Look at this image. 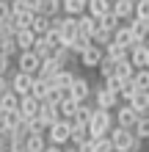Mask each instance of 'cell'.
I'll list each match as a JSON object with an SVG mask.
<instances>
[{
	"instance_id": "4316f807",
	"label": "cell",
	"mask_w": 149,
	"mask_h": 152,
	"mask_svg": "<svg viewBox=\"0 0 149 152\" xmlns=\"http://www.w3.org/2000/svg\"><path fill=\"white\" fill-rule=\"evenodd\" d=\"M50 88H52V80H44V77H36V83H33V97H36V100H41L44 102L47 100V94H50Z\"/></svg>"
},
{
	"instance_id": "7dc6e473",
	"label": "cell",
	"mask_w": 149,
	"mask_h": 152,
	"mask_svg": "<svg viewBox=\"0 0 149 152\" xmlns=\"http://www.w3.org/2000/svg\"><path fill=\"white\" fill-rule=\"evenodd\" d=\"M8 88H11V77H8V75H0V94H6Z\"/></svg>"
},
{
	"instance_id": "816d5d0a",
	"label": "cell",
	"mask_w": 149,
	"mask_h": 152,
	"mask_svg": "<svg viewBox=\"0 0 149 152\" xmlns=\"http://www.w3.org/2000/svg\"><path fill=\"white\" fill-rule=\"evenodd\" d=\"M64 152H80V149H77V147L72 144V147H69V149H64Z\"/></svg>"
},
{
	"instance_id": "30bf717a",
	"label": "cell",
	"mask_w": 149,
	"mask_h": 152,
	"mask_svg": "<svg viewBox=\"0 0 149 152\" xmlns=\"http://www.w3.org/2000/svg\"><path fill=\"white\" fill-rule=\"evenodd\" d=\"M39 111H41V100H36L33 94L20 97V113H22V119H36Z\"/></svg>"
},
{
	"instance_id": "4dcf8cb0",
	"label": "cell",
	"mask_w": 149,
	"mask_h": 152,
	"mask_svg": "<svg viewBox=\"0 0 149 152\" xmlns=\"http://www.w3.org/2000/svg\"><path fill=\"white\" fill-rule=\"evenodd\" d=\"M91 42L100 44V47H108V44L113 42V31H108V28H102V25H97V31L91 33Z\"/></svg>"
},
{
	"instance_id": "f907efd6",
	"label": "cell",
	"mask_w": 149,
	"mask_h": 152,
	"mask_svg": "<svg viewBox=\"0 0 149 152\" xmlns=\"http://www.w3.org/2000/svg\"><path fill=\"white\" fill-rule=\"evenodd\" d=\"M44 152H64V147H61V144H47Z\"/></svg>"
},
{
	"instance_id": "e0dca14e",
	"label": "cell",
	"mask_w": 149,
	"mask_h": 152,
	"mask_svg": "<svg viewBox=\"0 0 149 152\" xmlns=\"http://www.w3.org/2000/svg\"><path fill=\"white\" fill-rule=\"evenodd\" d=\"M33 53H36V56L44 61V58H52V56H55V47L50 44V39H47V36H39V39H36V44H33Z\"/></svg>"
},
{
	"instance_id": "cb8c5ba5",
	"label": "cell",
	"mask_w": 149,
	"mask_h": 152,
	"mask_svg": "<svg viewBox=\"0 0 149 152\" xmlns=\"http://www.w3.org/2000/svg\"><path fill=\"white\" fill-rule=\"evenodd\" d=\"M110 8H113V0H89V14L97 17V20L102 14H108Z\"/></svg>"
},
{
	"instance_id": "d590c367",
	"label": "cell",
	"mask_w": 149,
	"mask_h": 152,
	"mask_svg": "<svg viewBox=\"0 0 149 152\" xmlns=\"http://www.w3.org/2000/svg\"><path fill=\"white\" fill-rule=\"evenodd\" d=\"M55 58H58V61H61L64 66H72L75 61H80V58H77L75 53H72V50L66 47V44H64V47H58V50H55Z\"/></svg>"
},
{
	"instance_id": "ffe728a7",
	"label": "cell",
	"mask_w": 149,
	"mask_h": 152,
	"mask_svg": "<svg viewBox=\"0 0 149 152\" xmlns=\"http://www.w3.org/2000/svg\"><path fill=\"white\" fill-rule=\"evenodd\" d=\"M130 61H133L138 69L146 66V44H144V42H138V44H133V47H130Z\"/></svg>"
},
{
	"instance_id": "5bb4252c",
	"label": "cell",
	"mask_w": 149,
	"mask_h": 152,
	"mask_svg": "<svg viewBox=\"0 0 149 152\" xmlns=\"http://www.w3.org/2000/svg\"><path fill=\"white\" fill-rule=\"evenodd\" d=\"M91 130H89V124H75L72 122V138H69V144H75V147H80L86 144V141H91Z\"/></svg>"
},
{
	"instance_id": "d6986e66",
	"label": "cell",
	"mask_w": 149,
	"mask_h": 152,
	"mask_svg": "<svg viewBox=\"0 0 149 152\" xmlns=\"http://www.w3.org/2000/svg\"><path fill=\"white\" fill-rule=\"evenodd\" d=\"M97 25H100V20H97V17H91L89 11L77 17V28H80V33H86V36H91V33L97 31Z\"/></svg>"
},
{
	"instance_id": "f35d334b",
	"label": "cell",
	"mask_w": 149,
	"mask_h": 152,
	"mask_svg": "<svg viewBox=\"0 0 149 152\" xmlns=\"http://www.w3.org/2000/svg\"><path fill=\"white\" fill-rule=\"evenodd\" d=\"M135 91H138V83H135L133 77H130V80H124V86H121L119 97H121V100H124V102H130V100H133V97H135Z\"/></svg>"
},
{
	"instance_id": "ac0fdd59",
	"label": "cell",
	"mask_w": 149,
	"mask_h": 152,
	"mask_svg": "<svg viewBox=\"0 0 149 152\" xmlns=\"http://www.w3.org/2000/svg\"><path fill=\"white\" fill-rule=\"evenodd\" d=\"M130 31H133L135 42H146V39H149V28H146V20H141V17H133V20H130Z\"/></svg>"
},
{
	"instance_id": "52a82bcc",
	"label": "cell",
	"mask_w": 149,
	"mask_h": 152,
	"mask_svg": "<svg viewBox=\"0 0 149 152\" xmlns=\"http://www.w3.org/2000/svg\"><path fill=\"white\" fill-rule=\"evenodd\" d=\"M77 33H80V28H77V17H72V14H61V39H64L66 47L75 42Z\"/></svg>"
},
{
	"instance_id": "836d02e7",
	"label": "cell",
	"mask_w": 149,
	"mask_h": 152,
	"mask_svg": "<svg viewBox=\"0 0 149 152\" xmlns=\"http://www.w3.org/2000/svg\"><path fill=\"white\" fill-rule=\"evenodd\" d=\"M116 64H119V61H116V58H110V56H105V58L100 61V66H97V69H100L102 80H105V77H113V75H116Z\"/></svg>"
},
{
	"instance_id": "f546056e",
	"label": "cell",
	"mask_w": 149,
	"mask_h": 152,
	"mask_svg": "<svg viewBox=\"0 0 149 152\" xmlns=\"http://www.w3.org/2000/svg\"><path fill=\"white\" fill-rule=\"evenodd\" d=\"M135 72H138V66H135L130 58H121L119 64H116V75H119V77H124V80L135 77Z\"/></svg>"
},
{
	"instance_id": "7bdbcfd3",
	"label": "cell",
	"mask_w": 149,
	"mask_h": 152,
	"mask_svg": "<svg viewBox=\"0 0 149 152\" xmlns=\"http://www.w3.org/2000/svg\"><path fill=\"white\" fill-rule=\"evenodd\" d=\"M135 17L149 20V0H138V3H135Z\"/></svg>"
},
{
	"instance_id": "4fadbf2b",
	"label": "cell",
	"mask_w": 149,
	"mask_h": 152,
	"mask_svg": "<svg viewBox=\"0 0 149 152\" xmlns=\"http://www.w3.org/2000/svg\"><path fill=\"white\" fill-rule=\"evenodd\" d=\"M110 11L116 14L121 22H124V20H133V17H135V3H133V0H113V8H110Z\"/></svg>"
},
{
	"instance_id": "b9f144b4",
	"label": "cell",
	"mask_w": 149,
	"mask_h": 152,
	"mask_svg": "<svg viewBox=\"0 0 149 152\" xmlns=\"http://www.w3.org/2000/svg\"><path fill=\"white\" fill-rule=\"evenodd\" d=\"M133 80L138 83V88H149V66H144V69H138Z\"/></svg>"
},
{
	"instance_id": "603a6c76",
	"label": "cell",
	"mask_w": 149,
	"mask_h": 152,
	"mask_svg": "<svg viewBox=\"0 0 149 152\" xmlns=\"http://www.w3.org/2000/svg\"><path fill=\"white\" fill-rule=\"evenodd\" d=\"M105 56H110V58H116V61L130 58V47H127V44H121V42H110L108 47H105Z\"/></svg>"
},
{
	"instance_id": "74e56055",
	"label": "cell",
	"mask_w": 149,
	"mask_h": 152,
	"mask_svg": "<svg viewBox=\"0 0 149 152\" xmlns=\"http://www.w3.org/2000/svg\"><path fill=\"white\" fill-rule=\"evenodd\" d=\"M133 133L141 141H149V116H141V119L135 122V127H133Z\"/></svg>"
},
{
	"instance_id": "5b68a950",
	"label": "cell",
	"mask_w": 149,
	"mask_h": 152,
	"mask_svg": "<svg viewBox=\"0 0 149 152\" xmlns=\"http://www.w3.org/2000/svg\"><path fill=\"white\" fill-rule=\"evenodd\" d=\"M119 100H121V97H119L116 91H110V88H105L102 83H100V88H94V102H97V108L113 111V108L119 105Z\"/></svg>"
},
{
	"instance_id": "9f6ffc18",
	"label": "cell",
	"mask_w": 149,
	"mask_h": 152,
	"mask_svg": "<svg viewBox=\"0 0 149 152\" xmlns=\"http://www.w3.org/2000/svg\"><path fill=\"white\" fill-rule=\"evenodd\" d=\"M0 113H3V105H0Z\"/></svg>"
},
{
	"instance_id": "484cf974",
	"label": "cell",
	"mask_w": 149,
	"mask_h": 152,
	"mask_svg": "<svg viewBox=\"0 0 149 152\" xmlns=\"http://www.w3.org/2000/svg\"><path fill=\"white\" fill-rule=\"evenodd\" d=\"M31 28H33L36 36H44V33L50 31V17L41 14V11H36V14H33V25H31Z\"/></svg>"
},
{
	"instance_id": "6f0895ef",
	"label": "cell",
	"mask_w": 149,
	"mask_h": 152,
	"mask_svg": "<svg viewBox=\"0 0 149 152\" xmlns=\"http://www.w3.org/2000/svg\"><path fill=\"white\" fill-rule=\"evenodd\" d=\"M146 28H149V20H146Z\"/></svg>"
},
{
	"instance_id": "8992f818",
	"label": "cell",
	"mask_w": 149,
	"mask_h": 152,
	"mask_svg": "<svg viewBox=\"0 0 149 152\" xmlns=\"http://www.w3.org/2000/svg\"><path fill=\"white\" fill-rule=\"evenodd\" d=\"M33 83H36V75H28V72H20V69H17V72L11 75V88L20 97H25V94H31L33 91Z\"/></svg>"
},
{
	"instance_id": "e575fe53",
	"label": "cell",
	"mask_w": 149,
	"mask_h": 152,
	"mask_svg": "<svg viewBox=\"0 0 149 152\" xmlns=\"http://www.w3.org/2000/svg\"><path fill=\"white\" fill-rule=\"evenodd\" d=\"M91 44H94V42H91V36H86V33H77V36H75V42L69 44V50H72L75 56H80V53H83L86 47H91Z\"/></svg>"
},
{
	"instance_id": "d4e9b609",
	"label": "cell",
	"mask_w": 149,
	"mask_h": 152,
	"mask_svg": "<svg viewBox=\"0 0 149 152\" xmlns=\"http://www.w3.org/2000/svg\"><path fill=\"white\" fill-rule=\"evenodd\" d=\"M58 108H61V116H64V119H72V116L77 113V108H80V102H77L75 97L69 94V97H64V100H61Z\"/></svg>"
},
{
	"instance_id": "ee69618b",
	"label": "cell",
	"mask_w": 149,
	"mask_h": 152,
	"mask_svg": "<svg viewBox=\"0 0 149 152\" xmlns=\"http://www.w3.org/2000/svg\"><path fill=\"white\" fill-rule=\"evenodd\" d=\"M11 14H14V8H11V0H0V22H6Z\"/></svg>"
},
{
	"instance_id": "ab89813d",
	"label": "cell",
	"mask_w": 149,
	"mask_h": 152,
	"mask_svg": "<svg viewBox=\"0 0 149 152\" xmlns=\"http://www.w3.org/2000/svg\"><path fill=\"white\" fill-rule=\"evenodd\" d=\"M100 25H102V28H108V31H116L119 25H121V20H119L113 11H108V14H102V17H100Z\"/></svg>"
},
{
	"instance_id": "83f0119b",
	"label": "cell",
	"mask_w": 149,
	"mask_h": 152,
	"mask_svg": "<svg viewBox=\"0 0 149 152\" xmlns=\"http://www.w3.org/2000/svg\"><path fill=\"white\" fill-rule=\"evenodd\" d=\"M47 144H50V141H47V133H31V136H28V149L31 152H44Z\"/></svg>"
},
{
	"instance_id": "8d00e7d4",
	"label": "cell",
	"mask_w": 149,
	"mask_h": 152,
	"mask_svg": "<svg viewBox=\"0 0 149 152\" xmlns=\"http://www.w3.org/2000/svg\"><path fill=\"white\" fill-rule=\"evenodd\" d=\"M94 149H97V152H116L110 136H94Z\"/></svg>"
},
{
	"instance_id": "60d3db41",
	"label": "cell",
	"mask_w": 149,
	"mask_h": 152,
	"mask_svg": "<svg viewBox=\"0 0 149 152\" xmlns=\"http://www.w3.org/2000/svg\"><path fill=\"white\" fill-rule=\"evenodd\" d=\"M102 86L119 94V91H121V86H124V77H119V75H113V77H105V80H102Z\"/></svg>"
},
{
	"instance_id": "9a60e30c",
	"label": "cell",
	"mask_w": 149,
	"mask_h": 152,
	"mask_svg": "<svg viewBox=\"0 0 149 152\" xmlns=\"http://www.w3.org/2000/svg\"><path fill=\"white\" fill-rule=\"evenodd\" d=\"M36 33H33V28H22L17 31V44H20V53L22 50H33V44H36Z\"/></svg>"
},
{
	"instance_id": "ba28073f",
	"label": "cell",
	"mask_w": 149,
	"mask_h": 152,
	"mask_svg": "<svg viewBox=\"0 0 149 152\" xmlns=\"http://www.w3.org/2000/svg\"><path fill=\"white\" fill-rule=\"evenodd\" d=\"M138 119H141V113H138L130 102L119 105V111H116V124H119V127H130V130H133Z\"/></svg>"
},
{
	"instance_id": "f6af8a7d",
	"label": "cell",
	"mask_w": 149,
	"mask_h": 152,
	"mask_svg": "<svg viewBox=\"0 0 149 152\" xmlns=\"http://www.w3.org/2000/svg\"><path fill=\"white\" fill-rule=\"evenodd\" d=\"M8 152H28V141H17V138H11V141H8Z\"/></svg>"
},
{
	"instance_id": "680465c9",
	"label": "cell",
	"mask_w": 149,
	"mask_h": 152,
	"mask_svg": "<svg viewBox=\"0 0 149 152\" xmlns=\"http://www.w3.org/2000/svg\"><path fill=\"white\" fill-rule=\"evenodd\" d=\"M133 3H138V0H133Z\"/></svg>"
},
{
	"instance_id": "6da1fadb",
	"label": "cell",
	"mask_w": 149,
	"mask_h": 152,
	"mask_svg": "<svg viewBox=\"0 0 149 152\" xmlns=\"http://www.w3.org/2000/svg\"><path fill=\"white\" fill-rule=\"evenodd\" d=\"M108 136H110V141H113V147H116V152H124V149L141 152V147H144V141L138 138L130 127H119V124H116V127H113Z\"/></svg>"
},
{
	"instance_id": "7402d4cb",
	"label": "cell",
	"mask_w": 149,
	"mask_h": 152,
	"mask_svg": "<svg viewBox=\"0 0 149 152\" xmlns=\"http://www.w3.org/2000/svg\"><path fill=\"white\" fill-rule=\"evenodd\" d=\"M86 11H89V0H64V14L80 17Z\"/></svg>"
},
{
	"instance_id": "7c38bea8",
	"label": "cell",
	"mask_w": 149,
	"mask_h": 152,
	"mask_svg": "<svg viewBox=\"0 0 149 152\" xmlns=\"http://www.w3.org/2000/svg\"><path fill=\"white\" fill-rule=\"evenodd\" d=\"M61 69H64V64H61V61H58L55 56H52V58H44V61H41V66H39V75H36V77L52 80V77H55V75L61 72Z\"/></svg>"
},
{
	"instance_id": "8fae6325",
	"label": "cell",
	"mask_w": 149,
	"mask_h": 152,
	"mask_svg": "<svg viewBox=\"0 0 149 152\" xmlns=\"http://www.w3.org/2000/svg\"><path fill=\"white\" fill-rule=\"evenodd\" d=\"M69 94H72L77 102H89V97L94 94V88H91V83H89L86 77H80V75H77V80L72 83V88H69Z\"/></svg>"
},
{
	"instance_id": "44dd1931",
	"label": "cell",
	"mask_w": 149,
	"mask_h": 152,
	"mask_svg": "<svg viewBox=\"0 0 149 152\" xmlns=\"http://www.w3.org/2000/svg\"><path fill=\"white\" fill-rule=\"evenodd\" d=\"M94 108H97V105L80 102V108H77V113H75V116H72L69 122H75V124H89V122H91V116H94Z\"/></svg>"
},
{
	"instance_id": "d6a6232c",
	"label": "cell",
	"mask_w": 149,
	"mask_h": 152,
	"mask_svg": "<svg viewBox=\"0 0 149 152\" xmlns=\"http://www.w3.org/2000/svg\"><path fill=\"white\" fill-rule=\"evenodd\" d=\"M41 14H47V17L64 14V0H41Z\"/></svg>"
},
{
	"instance_id": "f5cc1de1",
	"label": "cell",
	"mask_w": 149,
	"mask_h": 152,
	"mask_svg": "<svg viewBox=\"0 0 149 152\" xmlns=\"http://www.w3.org/2000/svg\"><path fill=\"white\" fill-rule=\"evenodd\" d=\"M146 66H149V47H146Z\"/></svg>"
},
{
	"instance_id": "2e32d148",
	"label": "cell",
	"mask_w": 149,
	"mask_h": 152,
	"mask_svg": "<svg viewBox=\"0 0 149 152\" xmlns=\"http://www.w3.org/2000/svg\"><path fill=\"white\" fill-rule=\"evenodd\" d=\"M75 80H77V75H75L69 66H64L55 77H52V86H58V88H72V83H75Z\"/></svg>"
},
{
	"instance_id": "c3c4849f",
	"label": "cell",
	"mask_w": 149,
	"mask_h": 152,
	"mask_svg": "<svg viewBox=\"0 0 149 152\" xmlns=\"http://www.w3.org/2000/svg\"><path fill=\"white\" fill-rule=\"evenodd\" d=\"M8 141L11 138H8L6 133H0V152H8Z\"/></svg>"
},
{
	"instance_id": "bcb514c9",
	"label": "cell",
	"mask_w": 149,
	"mask_h": 152,
	"mask_svg": "<svg viewBox=\"0 0 149 152\" xmlns=\"http://www.w3.org/2000/svg\"><path fill=\"white\" fill-rule=\"evenodd\" d=\"M8 69H11V56L0 50V75H8Z\"/></svg>"
},
{
	"instance_id": "3957f363",
	"label": "cell",
	"mask_w": 149,
	"mask_h": 152,
	"mask_svg": "<svg viewBox=\"0 0 149 152\" xmlns=\"http://www.w3.org/2000/svg\"><path fill=\"white\" fill-rule=\"evenodd\" d=\"M69 138H72V122L69 119H58L55 124H50L47 127V141L50 144H69Z\"/></svg>"
},
{
	"instance_id": "91938a15",
	"label": "cell",
	"mask_w": 149,
	"mask_h": 152,
	"mask_svg": "<svg viewBox=\"0 0 149 152\" xmlns=\"http://www.w3.org/2000/svg\"><path fill=\"white\" fill-rule=\"evenodd\" d=\"M28 152H31V149H28Z\"/></svg>"
},
{
	"instance_id": "7a4b0ae2",
	"label": "cell",
	"mask_w": 149,
	"mask_h": 152,
	"mask_svg": "<svg viewBox=\"0 0 149 152\" xmlns=\"http://www.w3.org/2000/svg\"><path fill=\"white\" fill-rule=\"evenodd\" d=\"M113 122H116V116H113L110 111L94 108V116H91V122H89L91 136H108V133L113 130Z\"/></svg>"
},
{
	"instance_id": "9c48e42d",
	"label": "cell",
	"mask_w": 149,
	"mask_h": 152,
	"mask_svg": "<svg viewBox=\"0 0 149 152\" xmlns=\"http://www.w3.org/2000/svg\"><path fill=\"white\" fill-rule=\"evenodd\" d=\"M77 58H80V64H83V66L97 69V66H100V61L105 58V47H100V44H91V47H86Z\"/></svg>"
},
{
	"instance_id": "681fc988",
	"label": "cell",
	"mask_w": 149,
	"mask_h": 152,
	"mask_svg": "<svg viewBox=\"0 0 149 152\" xmlns=\"http://www.w3.org/2000/svg\"><path fill=\"white\" fill-rule=\"evenodd\" d=\"M77 149H80V152H97V149H94V138H91V141H86V144H80Z\"/></svg>"
},
{
	"instance_id": "db71d44e",
	"label": "cell",
	"mask_w": 149,
	"mask_h": 152,
	"mask_svg": "<svg viewBox=\"0 0 149 152\" xmlns=\"http://www.w3.org/2000/svg\"><path fill=\"white\" fill-rule=\"evenodd\" d=\"M141 116H149V108H146V111H144V113H141Z\"/></svg>"
},
{
	"instance_id": "f1b7e54d",
	"label": "cell",
	"mask_w": 149,
	"mask_h": 152,
	"mask_svg": "<svg viewBox=\"0 0 149 152\" xmlns=\"http://www.w3.org/2000/svg\"><path fill=\"white\" fill-rule=\"evenodd\" d=\"M130 105H133L138 113H144V111L149 108V88H138V91H135V97L130 100Z\"/></svg>"
},
{
	"instance_id": "11a10c76",
	"label": "cell",
	"mask_w": 149,
	"mask_h": 152,
	"mask_svg": "<svg viewBox=\"0 0 149 152\" xmlns=\"http://www.w3.org/2000/svg\"><path fill=\"white\" fill-rule=\"evenodd\" d=\"M124 152H135V149H124Z\"/></svg>"
},
{
	"instance_id": "277c9868",
	"label": "cell",
	"mask_w": 149,
	"mask_h": 152,
	"mask_svg": "<svg viewBox=\"0 0 149 152\" xmlns=\"http://www.w3.org/2000/svg\"><path fill=\"white\" fill-rule=\"evenodd\" d=\"M39 66H41V58H39L33 50H22L20 56H17V69H20V72L39 75Z\"/></svg>"
},
{
	"instance_id": "1f68e13d",
	"label": "cell",
	"mask_w": 149,
	"mask_h": 152,
	"mask_svg": "<svg viewBox=\"0 0 149 152\" xmlns=\"http://www.w3.org/2000/svg\"><path fill=\"white\" fill-rule=\"evenodd\" d=\"M0 105H3V111H14V108H20V94H17L14 88H8L6 94H0Z\"/></svg>"
}]
</instances>
